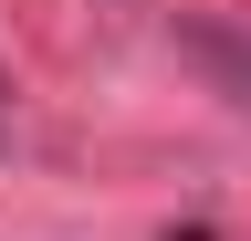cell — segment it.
Returning a JSON list of instances; mask_svg holds the SVG:
<instances>
[{"instance_id": "obj_1", "label": "cell", "mask_w": 251, "mask_h": 241, "mask_svg": "<svg viewBox=\"0 0 251 241\" xmlns=\"http://www.w3.org/2000/svg\"><path fill=\"white\" fill-rule=\"evenodd\" d=\"M178 53H188V63H199L241 115H251V32H241V21H178Z\"/></svg>"}, {"instance_id": "obj_2", "label": "cell", "mask_w": 251, "mask_h": 241, "mask_svg": "<svg viewBox=\"0 0 251 241\" xmlns=\"http://www.w3.org/2000/svg\"><path fill=\"white\" fill-rule=\"evenodd\" d=\"M0 126H11V74H0Z\"/></svg>"}, {"instance_id": "obj_3", "label": "cell", "mask_w": 251, "mask_h": 241, "mask_svg": "<svg viewBox=\"0 0 251 241\" xmlns=\"http://www.w3.org/2000/svg\"><path fill=\"white\" fill-rule=\"evenodd\" d=\"M168 241H209V231H168Z\"/></svg>"}]
</instances>
